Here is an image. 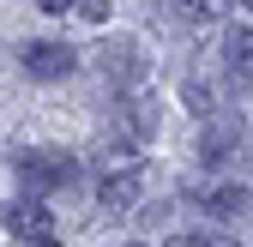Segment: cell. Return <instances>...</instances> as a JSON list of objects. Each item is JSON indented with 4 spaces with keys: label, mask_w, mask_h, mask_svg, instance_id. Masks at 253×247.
I'll use <instances>...</instances> for the list:
<instances>
[{
    "label": "cell",
    "mask_w": 253,
    "mask_h": 247,
    "mask_svg": "<svg viewBox=\"0 0 253 247\" xmlns=\"http://www.w3.org/2000/svg\"><path fill=\"white\" fill-rule=\"evenodd\" d=\"M37 6H42V12H67L73 0H37Z\"/></svg>",
    "instance_id": "13"
},
{
    "label": "cell",
    "mask_w": 253,
    "mask_h": 247,
    "mask_svg": "<svg viewBox=\"0 0 253 247\" xmlns=\"http://www.w3.org/2000/svg\"><path fill=\"white\" fill-rule=\"evenodd\" d=\"M163 247H205L199 235H175V241H163Z\"/></svg>",
    "instance_id": "12"
},
{
    "label": "cell",
    "mask_w": 253,
    "mask_h": 247,
    "mask_svg": "<svg viewBox=\"0 0 253 247\" xmlns=\"http://www.w3.org/2000/svg\"><path fill=\"white\" fill-rule=\"evenodd\" d=\"M205 247H235V241L229 235H205Z\"/></svg>",
    "instance_id": "14"
},
{
    "label": "cell",
    "mask_w": 253,
    "mask_h": 247,
    "mask_svg": "<svg viewBox=\"0 0 253 247\" xmlns=\"http://www.w3.org/2000/svg\"><path fill=\"white\" fill-rule=\"evenodd\" d=\"M157 12H163L169 24H205L211 0H157Z\"/></svg>",
    "instance_id": "10"
},
{
    "label": "cell",
    "mask_w": 253,
    "mask_h": 247,
    "mask_svg": "<svg viewBox=\"0 0 253 247\" xmlns=\"http://www.w3.org/2000/svg\"><path fill=\"white\" fill-rule=\"evenodd\" d=\"M73 67H79V48H67V42H30V48H24V73L42 79V84L67 79Z\"/></svg>",
    "instance_id": "5"
},
{
    "label": "cell",
    "mask_w": 253,
    "mask_h": 247,
    "mask_svg": "<svg viewBox=\"0 0 253 247\" xmlns=\"http://www.w3.org/2000/svg\"><path fill=\"white\" fill-rule=\"evenodd\" d=\"M139 193H145V169H121V175H103V211L109 217H126V211L139 205Z\"/></svg>",
    "instance_id": "7"
},
{
    "label": "cell",
    "mask_w": 253,
    "mask_h": 247,
    "mask_svg": "<svg viewBox=\"0 0 253 247\" xmlns=\"http://www.w3.org/2000/svg\"><path fill=\"white\" fill-rule=\"evenodd\" d=\"M30 247H60V235H42V241H30Z\"/></svg>",
    "instance_id": "15"
},
{
    "label": "cell",
    "mask_w": 253,
    "mask_h": 247,
    "mask_svg": "<svg viewBox=\"0 0 253 247\" xmlns=\"http://www.w3.org/2000/svg\"><path fill=\"white\" fill-rule=\"evenodd\" d=\"M73 12H79L84 24H103V18H109V0H73Z\"/></svg>",
    "instance_id": "11"
},
{
    "label": "cell",
    "mask_w": 253,
    "mask_h": 247,
    "mask_svg": "<svg viewBox=\"0 0 253 247\" xmlns=\"http://www.w3.org/2000/svg\"><path fill=\"white\" fill-rule=\"evenodd\" d=\"M193 199L211 211V217H241V211L253 205V193L241 187V181H223V187H211V181H205V187H193Z\"/></svg>",
    "instance_id": "8"
},
{
    "label": "cell",
    "mask_w": 253,
    "mask_h": 247,
    "mask_svg": "<svg viewBox=\"0 0 253 247\" xmlns=\"http://www.w3.org/2000/svg\"><path fill=\"white\" fill-rule=\"evenodd\" d=\"M6 229L30 247V241L54 235V217H48V205H42V199H30V193H24V199H12V205H6Z\"/></svg>",
    "instance_id": "6"
},
{
    "label": "cell",
    "mask_w": 253,
    "mask_h": 247,
    "mask_svg": "<svg viewBox=\"0 0 253 247\" xmlns=\"http://www.w3.org/2000/svg\"><path fill=\"white\" fill-rule=\"evenodd\" d=\"M241 145H247V121H241L235 109L205 115V127H199V163H205V169L235 163V157H241Z\"/></svg>",
    "instance_id": "2"
},
{
    "label": "cell",
    "mask_w": 253,
    "mask_h": 247,
    "mask_svg": "<svg viewBox=\"0 0 253 247\" xmlns=\"http://www.w3.org/2000/svg\"><path fill=\"white\" fill-rule=\"evenodd\" d=\"M241 6H253V0H241Z\"/></svg>",
    "instance_id": "17"
},
{
    "label": "cell",
    "mask_w": 253,
    "mask_h": 247,
    "mask_svg": "<svg viewBox=\"0 0 253 247\" xmlns=\"http://www.w3.org/2000/svg\"><path fill=\"white\" fill-rule=\"evenodd\" d=\"M97 67H103V79L126 97V90H145V67H151V60H145V48L133 37H109L97 48Z\"/></svg>",
    "instance_id": "3"
},
{
    "label": "cell",
    "mask_w": 253,
    "mask_h": 247,
    "mask_svg": "<svg viewBox=\"0 0 253 247\" xmlns=\"http://www.w3.org/2000/svg\"><path fill=\"white\" fill-rule=\"evenodd\" d=\"M12 175L24 181V193H54V187H73L79 181V157L73 151H18L12 157Z\"/></svg>",
    "instance_id": "1"
},
{
    "label": "cell",
    "mask_w": 253,
    "mask_h": 247,
    "mask_svg": "<svg viewBox=\"0 0 253 247\" xmlns=\"http://www.w3.org/2000/svg\"><path fill=\"white\" fill-rule=\"evenodd\" d=\"M115 127H121V139H126V145L157 139V97H151V90H126V97H121V121H115Z\"/></svg>",
    "instance_id": "4"
},
{
    "label": "cell",
    "mask_w": 253,
    "mask_h": 247,
    "mask_svg": "<svg viewBox=\"0 0 253 247\" xmlns=\"http://www.w3.org/2000/svg\"><path fill=\"white\" fill-rule=\"evenodd\" d=\"M126 247H145V241H126Z\"/></svg>",
    "instance_id": "16"
},
{
    "label": "cell",
    "mask_w": 253,
    "mask_h": 247,
    "mask_svg": "<svg viewBox=\"0 0 253 247\" xmlns=\"http://www.w3.org/2000/svg\"><path fill=\"white\" fill-rule=\"evenodd\" d=\"M223 60H229V73H235V79H253V24L229 30V42H223Z\"/></svg>",
    "instance_id": "9"
}]
</instances>
